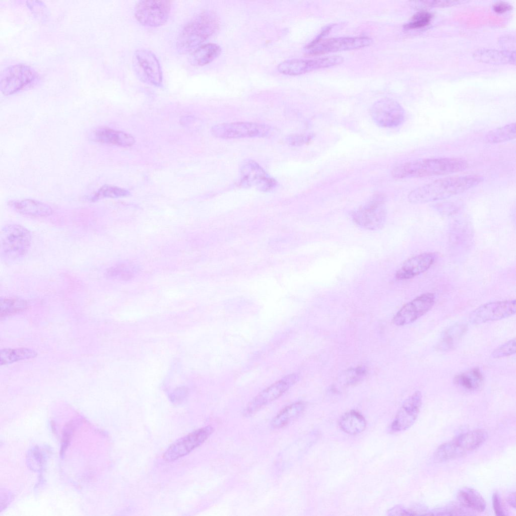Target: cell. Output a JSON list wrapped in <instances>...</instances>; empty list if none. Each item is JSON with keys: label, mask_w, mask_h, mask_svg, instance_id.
Returning <instances> with one entry per match:
<instances>
[{"label": "cell", "mask_w": 516, "mask_h": 516, "mask_svg": "<svg viewBox=\"0 0 516 516\" xmlns=\"http://www.w3.org/2000/svg\"><path fill=\"white\" fill-rule=\"evenodd\" d=\"M512 7L509 4L505 2H498L493 5L494 11L498 14H502L509 11Z\"/></svg>", "instance_id": "40"}, {"label": "cell", "mask_w": 516, "mask_h": 516, "mask_svg": "<svg viewBox=\"0 0 516 516\" xmlns=\"http://www.w3.org/2000/svg\"><path fill=\"white\" fill-rule=\"evenodd\" d=\"M422 402V394L419 391L407 398L397 412L391 425L392 430L402 431L412 426L418 416Z\"/></svg>", "instance_id": "18"}, {"label": "cell", "mask_w": 516, "mask_h": 516, "mask_svg": "<svg viewBox=\"0 0 516 516\" xmlns=\"http://www.w3.org/2000/svg\"><path fill=\"white\" fill-rule=\"evenodd\" d=\"M473 56L475 60L483 63L494 64L515 63V51L482 48L475 51Z\"/></svg>", "instance_id": "24"}, {"label": "cell", "mask_w": 516, "mask_h": 516, "mask_svg": "<svg viewBox=\"0 0 516 516\" xmlns=\"http://www.w3.org/2000/svg\"><path fill=\"white\" fill-rule=\"evenodd\" d=\"M432 17V15L425 11H420L415 14L411 21L404 25L406 29L421 28L428 25Z\"/></svg>", "instance_id": "34"}, {"label": "cell", "mask_w": 516, "mask_h": 516, "mask_svg": "<svg viewBox=\"0 0 516 516\" xmlns=\"http://www.w3.org/2000/svg\"><path fill=\"white\" fill-rule=\"evenodd\" d=\"M373 120L383 127H395L404 121L405 113L402 106L396 100L383 98L376 101L370 109Z\"/></svg>", "instance_id": "11"}, {"label": "cell", "mask_w": 516, "mask_h": 516, "mask_svg": "<svg viewBox=\"0 0 516 516\" xmlns=\"http://www.w3.org/2000/svg\"><path fill=\"white\" fill-rule=\"evenodd\" d=\"M499 41L504 48H511L512 45L515 46V39L512 36H504L500 38Z\"/></svg>", "instance_id": "42"}, {"label": "cell", "mask_w": 516, "mask_h": 516, "mask_svg": "<svg viewBox=\"0 0 516 516\" xmlns=\"http://www.w3.org/2000/svg\"><path fill=\"white\" fill-rule=\"evenodd\" d=\"M219 20L216 14L206 11L198 14L184 27L176 42L180 53L188 52L199 46L217 30Z\"/></svg>", "instance_id": "3"}, {"label": "cell", "mask_w": 516, "mask_h": 516, "mask_svg": "<svg viewBox=\"0 0 516 516\" xmlns=\"http://www.w3.org/2000/svg\"><path fill=\"white\" fill-rule=\"evenodd\" d=\"M492 505L496 515L498 516H504L505 515L502 506L499 495L497 492H495L493 494Z\"/></svg>", "instance_id": "37"}, {"label": "cell", "mask_w": 516, "mask_h": 516, "mask_svg": "<svg viewBox=\"0 0 516 516\" xmlns=\"http://www.w3.org/2000/svg\"><path fill=\"white\" fill-rule=\"evenodd\" d=\"M343 60V58L339 55L309 59H292L280 63L278 66V70L281 73L285 75L296 76L319 69L338 65L341 63Z\"/></svg>", "instance_id": "14"}, {"label": "cell", "mask_w": 516, "mask_h": 516, "mask_svg": "<svg viewBox=\"0 0 516 516\" xmlns=\"http://www.w3.org/2000/svg\"><path fill=\"white\" fill-rule=\"evenodd\" d=\"M507 501H508V502L509 504L511 507H512L513 508H515V492H512L511 493H510L509 495V496L508 497Z\"/></svg>", "instance_id": "43"}, {"label": "cell", "mask_w": 516, "mask_h": 516, "mask_svg": "<svg viewBox=\"0 0 516 516\" xmlns=\"http://www.w3.org/2000/svg\"><path fill=\"white\" fill-rule=\"evenodd\" d=\"M435 299L434 295L431 293L417 297L398 311L393 319L394 324L403 326L413 322L431 309Z\"/></svg>", "instance_id": "16"}, {"label": "cell", "mask_w": 516, "mask_h": 516, "mask_svg": "<svg viewBox=\"0 0 516 516\" xmlns=\"http://www.w3.org/2000/svg\"><path fill=\"white\" fill-rule=\"evenodd\" d=\"M484 429H476L460 434L441 444L433 454L434 462L442 463L462 457L479 448L487 440Z\"/></svg>", "instance_id": "4"}, {"label": "cell", "mask_w": 516, "mask_h": 516, "mask_svg": "<svg viewBox=\"0 0 516 516\" xmlns=\"http://www.w3.org/2000/svg\"><path fill=\"white\" fill-rule=\"evenodd\" d=\"M31 235L25 227L19 224L5 225L1 231L0 253L5 261H16L24 256L31 244Z\"/></svg>", "instance_id": "5"}, {"label": "cell", "mask_w": 516, "mask_h": 516, "mask_svg": "<svg viewBox=\"0 0 516 516\" xmlns=\"http://www.w3.org/2000/svg\"><path fill=\"white\" fill-rule=\"evenodd\" d=\"M515 300H507L485 303L474 310L470 315L469 321L479 325L501 319L515 312Z\"/></svg>", "instance_id": "15"}, {"label": "cell", "mask_w": 516, "mask_h": 516, "mask_svg": "<svg viewBox=\"0 0 516 516\" xmlns=\"http://www.w3.org/2000/svg\"><path fill=\"white\" fill-rule=\"evenodd\" d=\"M170 8V1H140L135 7V16L137 21L143 25L159 27L167 21Z\"/></svg>", "instance_id": "10"}, {"label": "cell", "mask_w": 516, "mask_h": 516, "mask_svg": "<svg viewBox=\"0 0 516 516\" xmlns=\"http://www.w3.org/2000/svg\"><path fill=\"white\" fill-rule=\"evenodd\" d=\"M483 180L477 175L449 176L414 189L409 194L408 198L414 204L445 199L476 186Z\"/></svg>", "instance_id": "1"}, {"label": "cell", "mask_w": 516, "mask_h": 516, "mask_svg": "<svg viewBox=\"0 0 516 516\" xmlns=\"http://www.w3.org/2000/svg\"><path fill=\"white\" fill-rule=\"evenodd\" d=\"M435 260L432 253H423L407 260L399 269L396 277L400 280L413 278L428 270Z\"/></svg>", "instance_id": "20"}, {"label": "cell", "mask_w": 516, "mask_h": 516, "mask_svg": "<svg viewBox=\"0 0 516 516\" xmlns=\"http://www.w3.org/2000/svg\"><path fill=\"white\" fill-rule=\"evenodd\" d=\"M484 376L478 368H473L456 375L454 383L456 387L465 393H474L482 389Z\"/></svg>", "instance_id": "21"}, {"label": "cell", "mask_w": 516, "mask_h": 516, "mask_svg": "<svg viewBox=\"0 0 516 516\" xmlns=\"http://www.w3.org/2000/svg\"><path fill=\"white\" fill-rule=\"evenodd\" d=\"M515 123H511L489 131L485 137L486 143H500L515 139Z\"/></svg>", "instance_id": "30"}, {"label": "cell", "mask_w": 516, "mask_h": 516, "mask_svg": "<svg viewBox=\"0 0 516 516\" xmlns=\"http://www.w3.org/2000/svg\"><path fill=\"white\" fill-rule=\"evenodd\" d=\"M28 306L27 302L20 298L4 297L0 300V316L4 317L25 310Z\"/></svg>", "instance_id": "32"}, {"label": "cell", "mask_w": 516, "mask_h": 516, "mask_svg": "<svg viewBox=\"0 0 516 516\" xmlns=\"http://www.w3.org/2000/svg\"><path fill=\"white\" fill-rule=\"evenodd\" d=\"M39 76L31 67L17 64L6 68L1 75L0 88L5 95H9L34 85Z\"/></svg>", "instance_id": "7"}, {"label": "cell", "mask_w": 516, "mask_h": 516, "mask_svg": "<svg viewBox=\"0 0 516 516\" xmlns=\"http://www.w3.org/2000/svg\"><path fill=\"white\" fill-rule=\"evenodd\" d=\"M468 167L460 158H430L412 160L395 167L392 175L396 179L417 178L445 175L461 172Z\"/></svg>", "instance_id": "2"}, {"label": "cell", "mask_w": 516, "mask_h": 516, "mask_svg": "<svg viewBox=\"0 0 516 516\" xmlns=\"http://www.w3.org/2000/svg\"><path fill=\"white\" fill-rule=\"evenodd\" d=\"M132 62L134 72L141 81L156 87L161 86L162 71L153 52L146 49L137 50L134 54Z\"/></svg>", "instance_id": "9"}, {"label": "cell", "mask_w": 516, "mask_h": 516, "mask_svg": "<svg viewBox=\"0 0 516 516\" xmlns=\"http://www.w3.org/2000/svg\"><path fill=\"white\" fill-rule=\"evenodd\" d=\"M385 196L376 193L352 214L353 221L359 226L368 229L376 230L383 226L386 218Z\"/></svg>", "instance_id": "6"}, {"label": "cell", "mask_w": 516, "mask_h": 516, "mask_svg": "<svg viewBox=\"0 0 516 516\" xmlns=\"http://www.w3.org/2000/svg\"><path fill=\"white\" fill-rule=\"evenodd\" d=\"M515 353V339H511L496 348L492 353L491 357L498 358L511 355Z\"/></svg>", "instance_id": "35"}, {"label": "cell", "mask_w": 516, "mask_h": 516, "mask_svg": "<svg viewBox=\"0 0 516 516\" xmlns=\"http://www.w3.org/2000/svg\"><path fill=\"white\" fill-rule=\"evenodd\" d=\"M465 325H454L445 331L438 345V348L442 351H448L453 349L459 342L466 331Z\"/></svg>", "instance_id": "28"}, {"label": "cell", "mask_w": 516, "mask_h": 516, "mask_svg": "<svg viewBox=\"0 0 516 516\" xmlns=\"http://www.w3.org/2000/svg\"><path fill=\"white\" fill-rule=\"evenodd\" d=\"M372 39L367 36L341 37L321 40L306 49L309 54L319 55L330 52L358 49L370 45Z\"/></svg>", "instance_id": "13"}, {"label": "cell", "mask_w": 516, "mask_h": 516, "mask_svg": "<svg viewBox=\"0 0 516 516\" xmlns=\"http://www.w3.org/2000/svg\"><path fill=\"white\" fill-rule=\"evenodd\" d=\"M221 47L214 43H207L199 46L191 54L189 60L196 66L207 64L215 59L220 54Z\"/></svg>", "instance_id": "25"}, {"label": "cell", "mask_w": 516, "mask_h": 516, "mask_svg": "<svg viewBox=\"0 0 516 516\" xmlns=\"http://www.w3.org/2000/svg\"><path fill=\"white\" fill-rule=\"evenodd\" d=\"M305 407V404L302 402H296L285 407L274 419L272 423L273 426L279 428L284 426L301 414Z\"/></svg>", "instance_id": "29"}, {"label": "cell", "mask_w": 516, "mask_h": 516, "mask_svg": "<svg viewBox=\"0 0 516 516\" xmlns=\"http://www.w3.org/2000/svg\"><path fill=\"white\" fill-rule=\"evenodd\" d=\"M36 352L29 348H5L1 350V365H6L19 360L35 357Z\"/></svg>", "instance_id": "31"}, {"label": "cell", "mask_w": 516, "mask_h": 516, "mask_svg": "<svg viewBox=\"0 0 516 516\" xmlns=\"http://www.w3.org/2000/svg\"><path fill=\"white\" fill-rule=\"evenodd\" d=\"M213 431V428L208 426L181 437L168 447L163 455L164 459L172 461L187 455L203 443Z\"/></svg>", "instance_id": "17"}, {"label": "cell", "mask_w": 516, "mask_h": 516, "mask_svg": "<svg viewBox=\"0 0 516 516\" xmlns=\"http://www.w3.org/2000/svg\"><path fill=\"white\" fill-rule=\"evenodd\" d=\"M313 138L311 134H295L288 136L286 141L288 144L293 147H299L310 142Z\"/></svg>", "instance_id": "36"}, {"label": "cell", "mask_w": 516, "mask_h": 516, "mask_svg": "<svg viewBox=\"0 0 516 516\" xmlns=\"http://www.w3.org/2000/svg\"><path fill=\"white\" fill-rule=\"evenodd\" d=\"M334 26V24H331V25H328V26H326L321 30V31L320 32V34H318L316 37V38L314 39H313L310 43H309L307 46H310L313 45L317 43L319 41L322 40L323 37L325 36H326V35H327L330 32V31H331V30L332 29V28Z\"/></svg>", "instance_id": "41"}, {"label": "cell", "mask_w": 516, "mask_h": 516, "mask_svg": "<svg viewBox=\"0 0 516 516\" xmlns=\"http://www.w3.org/2000/svg\"><path fill=\"white\" fill-rule=\"evenodd\" d=\"M240 172V183L242 186H254L261 191L268 192L274 190L278 185L276 180L253 160L243 161Z\"/></svg>", "instance_id": "12"}, {"label": "cell", "mask_w": 516, "mask_h": 516, "mask_svg": "<svg viewBox=\"0 0 516 516\" xmlns=\"http://www.w3.org/2000/svg\"><path fill=\"white\" fill-rule=\"evenodd\" d=\"M339 425L345 432L350 434H357L365 429L366 422L361 414L352 410L345 413L341 417Z\"/></svg>", "instance_id": "27"}, {"label": "cell", "mask_w": 516, "mask_h": 516, "mask_svg": "<svg viewBox=\"0 0 516 516\" xmlns=\"http://www.w3.org/2000/svg\"><path fill=\"white\" fill-rule=\"evenodd\" d=\"M211 132L215 137L224 139L263 138L271 134L272 128L264 123L236 122L215 125Z\"/></svg>", "instance_id": "8"}, {"label": "cell", "mask_w": 516, "mask_h": 516, "mask_svg": "<svg viewBox=\"0 0 516 516\" xmlns=\"http://www.w3.org/2000/svg\"><path fill=\"white\" fill-rule=\"evenodd\" d=\"M188 394L187 389L184 387H180L174 391L171 394V399L174 402H179L185 398Z\"/></svg>", "instance_id": "38"}, {"label": "cell", "mask_w": 516, "mask_h": 516, "mask_svg": "<svg viewBox=\"0 0 516 516\" xmlns=\"http://www.w3.org/2000/svg\"><path fill=\"white\" fill-rule=\"evenodd\" d=\"M94 135L98 142L123 147L132 146L135 142L132 135L108 127L99 128Z\"/></svg>", "instance_id": "23"}, {"label": "cell", "mask_w": 516, "mask_h": 516, "mask_svg": "<svg viewBox=\"0 0 516 516\" xmlns=\"http://www.w3.org/2000/svg\"><path fill=\"white\" fill-rule=\"evenodd\" d=\"M9 204L18 213L31 217H47L53 213L50 206L33 199L13 201L10 202Z\"/></svg>", "instance_id": "22"}, {"label": "cell", "mask_w": 516, "mask_h": 516, "mask_svg": "<svg viewBox=\"0 0 516 516\" xmlns=\"http://www.w3.org/2000/svg\"><path fill=\"white\" fill-rule=\"evenodd\" d=\"M298 376L291 374L285 376L263 391L249 404L245 414H251L262 407L278 398L297 381Z\"/></svg>", "instance_id": "19"}, {"label": "cell", "mask_w": 516, "mask_h": 516, "mask_svg": "<svg viewBox=\"0 0 516 516\" xmlns=\"http://www.w3.org/2000/svg\"><path fill=\"white\" fill-rule=\"evenodd\" d=\"M461 1H426L422 3L431 7H447L460 4Z\"/></svg>", "instance_id": "39"}, {"label": "cell", "mask_w": 516, "mask_h": 516, "mask_svg": "<svg viewBox=\"0 0 516 516\" xmlns=\"http://www.w3.org/2000/svg\"><path fill=\"white\" fill-rule=\"evenodd\" d=\"M458 499L464 506L478 512L485 510L486 502L481 495L471 488H464L458 493Z\"/></svg>", "instance_id": "26"}, {"label": "cell", "mask_w": 516, "mask_h": 516, "mask_svg": "<svg viewBox=\"0 0 516 516\" xmlns=\"http://www.w3.org/2000/svg\"><path fill=\"white\" fill-rule=\"evenodd\" d=\"M126 190L113 185L105 184L101 186L91 198L92 201L104 198H116L127 196Z\"/></svg>", "instance_id": "33"}]
</instances>
